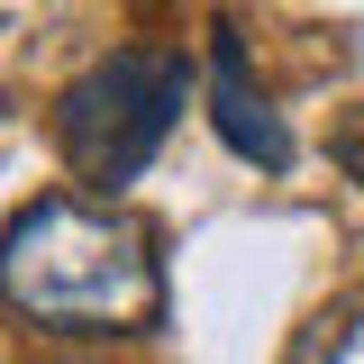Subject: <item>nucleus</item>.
I'll use <instances>...</instances> for the list:
<instances>
[{"label":"nucleus","instance_id":"7ed1b4c3","mask_svg":"<svg viewBox=\"0 0 364 364\" xmlns=\"http://www.w3.org/2000/svg\"><path fill=\"white\" fill-rule=\"evenodd\" d=\"M210 128H219V146L237 155V164H255V173H291V128H282V109H273L264 91H255V73H246V46H237V28H210Z\"/></svg>","mask_w":364,"mask_h":364},{"label":"nucleus","instance_id":"f257e3e1","mask_svg":"<svg viewBox=\"0 0 364 364\" xmlns=\"http://www.w3.org/2000/svg\"><path fill=\"white\" fill-rule=\"evenodd\" d=\"M0 310L46 337H146L164 328V255L128 200L37 191L0 228Z\"/></svg>","mask_w":364,"mask_h":364},{"label":"nucleus","instance_id":"39448f33","mask_svg":"<svg viewBox=\"0 0 364 364\" xmlns=\"http://www.w3.org/2000/svg\"><path fill=\"white\" fill-rule=\"evenodd\" d=\"M337 164H346V173L364 182V109H355V119H346V128H337Z\"/></svg>","mask_w":364,"mask_h":364},{"label":"nucleus","instance_id":"20e7f679","mask_svg":"<svg viewBox=\"0 0 364 364\" xmlns=\"http://www.w3.org/2000/svg\"><path fill=\"white\" fill-rule=\"evenodd\" d=\"M282 364H364V301L337 310V318H318V328H301V346Z\"/></svg>","mask_w":364,"mask_h":364},{"label":"nucleus","instance_id":"f03ea898","mask_svg":"<svg viewBox=\"0 0 364 364\" xmlns=\"http://www.w3.org/2000/svg\"><path fill=\"white\" fill-rule=\"evenodd\" d=\"M191 91H200V73H191L182 46H119V55L82 64L55 91V155L91 191H119V182H136L164 155V136L191 109Z\"/></svg>","mask_w":364,"mask_h":364},{"label":"nucleus","instance_id":"423d86ee","mask_svg":"<svg viewBox=\"0 0 364 364\" xmlns=\"http://www.w3.org/2000/svg\"><path fill=\"white\" fill-rule=\"evenodd\" d=\"M146 9H155V0H146Z\"/></svg>","mask_w":364,"mask_h":364}]
</instances>
